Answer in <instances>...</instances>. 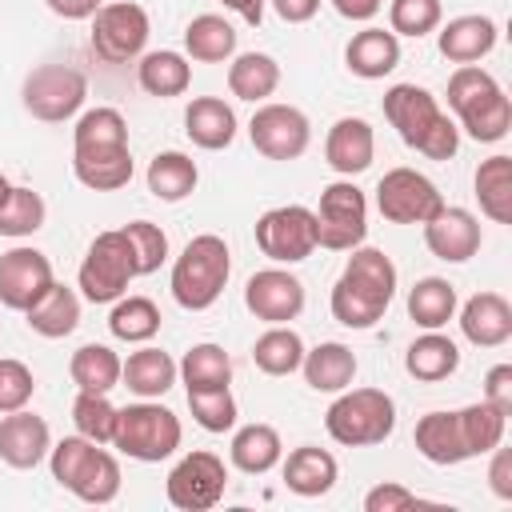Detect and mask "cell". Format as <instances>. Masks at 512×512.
I'll list each match as a JSON object with an SVG mask.
<instances>
[{"label":"cell","mask_w":512,"mask_h":512,"mask_svg":"<svg viewBox=\"0 0 512 512\" xmlns=\"http://www.w3.org/2000/svg\"><path fill=\"white\" fill-rule=\"evenodd\" d=\"M396 296V264L380 248H352L340 280L332 284V316L344 328H372Z\"/></svg>","instance_id":"cell-1"},{"label":"cell","mask_w":512,"mask_h":512,"mask_svg":"<svg viewBox=\"0 0 512 512\" xmlns=\"http://www.w3.org/2000/svg\"><path fill=\"white\" fill-rule=\"evenodd\" d=\"M384 120L396 128V136L408 148H416L428 160H452L460 148L456 120L420 84H392L384 92Z\"/></svg>","instance_id":"cell-2"},{"label":"cell","mask_w":512,"mask_h":512,"mask_svg":"<svg viewBox=\"0 0 512 512\" xmlns=\"http://www.w3.org/2000/svg\"><path fill=\"white\" fill-rule=\"evenodd\" d=\"M448 108L456 112V128H464L476 144H496L512 128V100L480 64H456L448 76Z\"/></svg>","instance_id":"cell-3"},{"label":"cell","mask_w":512,"mask_h":512,"mask_svg":"<svg viewBox=\"0 0 512 512\" xmlns=\"http://www.w3.org/2000/svg\"><path fill=\"white\" fill-rule=\"evenodd\" d=\"M48 464H52V480L60 488H68L84 504H112L120 496V464H116V456L104 452L96 440H88L80 432L64 436L60 444H52Z\"/></svg>","instance_id":"cell-4"},{"label":"cell","mask_w":512,"mask_h":512,"mask_svg":"<svg viewBox=\"0 0 512 512\" xmlns=\"http://www.w3.org/2000/svg\"><path fill=\"white\" fill-rule=\"evenodd\" d=\"M228 272H232V252H228L224 236H216V232L192 236L172 264V300L188 312H204L220 300Z\"/></svg>","instance_id":"cell-5"},{"label":"cell","mask_w":512,"mask_h":512,"mask_svg":"<svg viewBox=\"0 0 512 512\" xmlns=\"http://www.w3.org/2000/svg\"><path fill=\"white\" fill-rule=\"evenodd\" d=\"M324 428L344 448L384 444L396 428V400L384 388H344L328 404Z\"/></svg>","instance_id":"cell-6"},{"label":"cell","mask_w":512,"mask_h":512,"mask_svg":"<svg viewBox=\"0 0 512 512\" xmlns=\"http://www.w3.org/2000/svg\"><path fill=\"white\" fill-rule=\"evenodd\" d=\"M180 436H184V428H180V416L172 408H164L156 400H140V404L120 408L112 444L128 460L160 464V460H168L180 448Z\"/></svg>","instance_id":"cell-7"},{"label":"cell","mask_w":512,"mask_h":512,"mask_svg":"<svg viewBox=\"0 0 512 512\" xmlns=\"http://www.w3.org/2000/svg\"><path fill=\"white\" fill-rule=\"evenodd\" d=\"M132 280H136V260H132V248H128L124 228L100 232L88 244L84 260H80V272H76L80 296L92 300V304H116L128 292Z\"/></svg>","instance_id":"cell-8"},{"label":"cell","mask_w":512,"mask_h":512,"mask_svg":"<svg viewBox=\"0 0 512 512\" xmlns=\"http://www.w3.org/2000/svg\"><path fill=\"white\" fill-rule=\"evenodd\" d=\"M312 216H316V248L352 252L368 236V200L348 176L332 180L320 192V204H316Z\"/></svg>","instance_id":"cell-9"},{"label":"cell","mask_w":512,"mask_h":512,"mask_svg":"<svg viewBox=\"0 0 512 512\" xmlns=\"http://www.w3.org/2000/svg\"><path fill=\"white\" fill-rule=\"evenodd\" d=\"M20 100L24 108L44 120V124H64L72 120L84 100H88V76L72 64H40L24 76V88H20Z\"/></svg>","instance_id":"cell-10"},{"label":"cell","mask_w":512,"mask_h":512,"mask_svg":"<svg viewBox=\"0 0 512 512\" xmlns=\"http://www.w3.org/2000/svg\"><path fill=\"white\" fill-rule=\"evenodd\" d=\"M148 12L132 0H116V4H100L92 16V52L104 64H128L144 56L148 44Z\"/></svg>","instance_id":"cell-11"},{"label":"cell","mask_w":512,"mask_h":512,"mask_svg":"<svg viewBox=\"0 0 512 512\" xmlns=\"http://www.w3.org/2000/svg\"><path fill=\"white\" fill-rule=\"evenodd\" d=\"M256 248L276 264H300L316 252V216L304 204L268 208L256 220Z\"/></svg>","instance_id":"cell-12"},{"label":"cell","mask_w":512,"mask_h":512,"mask_svg":"<svg viewBox=\"0 0 512 512\" xmlns=\"http://www.w3.org/2000/svg\"><path fill=\"white\" fill-rule=\"evenodd\" d=\"M376 208L392 224H428L444 208V196H440V188L424 172L392 168L376 184Z\"/></svg>","instance_id":"cell-13"},{"label":"cell","mask_w":512,"mask_h":512,"mask_svg":"<svg viewBox=\"0 0 512 512\" xmlns=\"http://www.w3.org/2000/svg\"><path fill=\"white\" fill-rule=\"evenodd\" d=\"M228 488V468L216 452H188L180 456V464L168 472V504L180 512H208L220 504Z\"/></svg>","instance_id":"cell-14"},{"label":"cell","mask_w":512,"mask_h":512,"mask_svg":"<svg viewBox=\"0 0 512 512\" xmlns=\"http://www.w3.org/2000/svg\"><path fill=\"white\" fill-rule=\"evenodd\" d=\"M248 140L268 160H296L308 152L312 124L296 104H260L248 120Z\"/></svg>","instance_id":"cell-15"},{"label":"cell","mask_w":512,"mask_h":512,"mask_svg":"<svg viewBox=\"0 0 512 512\" xmlns=\"http://www.w3.org/2000/svg\"><path fill=\"white\" fill-rule=\"evenodd\" d=\"M56 284L52 276V260L40 248H8L0 256V304L12 312H28L48 288Z\"/></svg>","instance_id":"cell-16"},{"label":"cell","mask_w":512,"mask_h":512,"mask_svg":"<svg viewBox=\"0 0 512 512\" xmlns=\"http://www.w3.org/2000/svg\"><path fill=\"white\" fill-rule=\"evenodd\" d=\"M244 304L264 324H288L304 312V284L284 268H260L244 284Z\"/></svg>","instance_id":"cell-17"},{"label":"cell","mask_w":512,"mask_h":512,"mask_svg":"<svg viewBox=\"0 0 512 512\" xmlns=\"http://www.w3.org/2000/svg\"><path fill=\"white\" fill-rule=\"evenodd\" d=\"M480 220L468 212V208H440L428 224H424V244L436 260H448V264H464L480 252Z\"/></svg>","instance_id":"cell-18"},{"label":"cell","mask_w":512,"mask_h":512,"mask_svg":"<svg viewBox=\"0 0 512 512\" xmlns=\"http://www.w3.org/2000/svg\"><path fill=\"white\" fill-rule=\"evenodd\" d=\"M52 452V432L44 424V416L28 412V408H16V412H4L0 420V460L8 468H36L44 456Z\"/></svg>","instance_id":"cell-19"},{"label":"cell","mask_w":512,"mask_h":512,"mask_svg":"<svg viewBox=\"0 0 512 512\" xmlns=\"http://www.w3.org/2000/svg\"><path fill=\"white\" fill-rule=\"evenodd\" d=\"M372 156H376V132L368 120L360 116H340L332 128H328V140H324V160L332 172L340 176H360L372 168Z\"/></svg>","instance_id":"cell-20"},{"label":"cell","mask_w":512,"mask_h":512,"mask_svg":"<svg viewBox=\"0 0 512 512\" xmlns=\"http://www.w3.org/2000/svg\"><path fill=\"white\" fill-rule=\"evenodd\" d=\"M460 332L476 348H500L512 340V304L500 292H476L460 308Z\"/></svg>","instance_id":"cell-21"},{"label":"cell","mask_w":512,"mask_h":512,"mask_svg":"<svg viewBox=\"0 0 512 512\" xmlns=\"http://www.w3.org/2000/svg\"><path fill=\"white\" fill-rule=\"evenodd\" d=\"M72 172L92 192H116L132 180V152H128V144L72 148Z\"/></svg>","instance_id":"cell-22"},{"label":"cell","mask_w":512,"mask_h":512,"mask_svg":"<svg viewBox=\"0 0 512 512\" xmlns=\"http://www.w3.org/2000/svg\"><path fill=\"white\" fill-rule=\"evenodd\" d=\"M416 452L428 464H440V468L472 460L468 440H464L460 412H428V416H420L416 420Z\"/></svg>","instance_id":"cell-23"},{"label":"cell","mask_w":512,"mask_h":512,"mask_svg":"<svg viewBox=\"0 0 512 512\" xmlns=\"http://www.w3.org/2000/svg\"><path fill=\"white\" fill-rule=\"evenodd\" d=\"M496 40H500V28L492 16H456L440 28L436 48L452 64H476L496 48Z\"/></svg>","instance_id":"cell-24"},{"label":"cell","mask_w":512,"mask_h":512,"mask_svg":"<svg viewBox=\"0 0 512 512\" xmlns=\"http://www.w3.org/2000/svg\"><path fill=\"white\" fill-rule=\"evenodd\" d=\"M344 64L352 76L360 80H384L396 64H400V36L388 28H364L348 40L344 48Z\"/></svg>","instance_id":"cell-25"},{"label":"cell","mask_w":512,"mask_h":512,"mask_svg":"<svg viewBox=\"0 0 512 512\" xmlns=\"http://www.w3.org/2000/svg\"><path fill=\"white\" fill-rule=\"evenodd\" d=\"M184 132L196 148L204 152H220L236 140V112L232 104H224L220 96H196L184 112Z\"/></svg>","instance_id":"cell-26"},{"label":"cell","mask_w":512,"mask_h":512,"mask_svg":"<svg viewBox=\"0 0 512 512\" xmlns=\"http://www.w3.org/2000/svg\"><path fill=\"white\" fill-rule=\"evenodd\" d=\"M336 476H340L336 456L324 452V448H316V444H300L284 460V488L296 492V496H308V500L332 492Z\"/></svg>","instance_id":"cell-27"},{"label":"cell","mask_w":512,"mask_h":512,"mask_svg":"<svg viewBox=\"0 0 512 512\" xmlns=\"http://www.w3.org/2000/svg\"><path fill=\"white\" fill-rule=\"evenodd\" d=\"M120 384H124L132 396H140V400H160V396L176 384V360H172L164 348L144 344V348H136V352L124 360Z\"/></svg>","instance_id":"cell-28"},{"label":"cell","mask_w":512,"mask_h":512,"mask_svg":"<svg viewBox=\"0 0 512 512\" xmlns=\"http://www.w3.org/2000/svg\"><path fill=\"white\" fill-rule=\"evenodd\" d=\"M300 372H304L308 388H316V392H344L356 380V356H352L348 344L324 340L312 352H304Z\"/></svg>","instance_id":"cell-29"},{"label":"cell","mask_w":512,"mask_h":512,"mask_svg":"<svg viewBox=\"0 0 512 512\" xmlns=\"http://www.w3.org/2000/svg\"><path fill=\"white\" fill-rule=\"evenodd\" d=\"M404 368L412 380H424V384H436V380H448L456 368H460V348L440 332V328H428L424 336H416L404 352Z\"/></svg>","instance_id":"cell-30"},{"label":"cell","mask_w":512,"mask_h":512,"mask_svg":"<svg viewBox=\"0 0 512 512\" xmlns=\"http://www.w3.org/2000/svg\"><path fill=\"white\" fill-rule=\"evenodd\" d=\"M136 80L148 96L156 100H172V96H184L188 84H192V64L172 52V48H160V52H144L140 64H136Z\"/></svg>","instance_id":"cell-31"},{"label":"cell","mask_w":512,"mask_h":512,"mask_svg":"<svg viewBox=\"0 0 512 512\" xmlns=\"http://www.w3.org/2000/svg\"><path fill=\"white\" fill-rule=\"evenodd\" d=\"M228 456H232V468H240L248 476H264L280 464L284 444H280V432L272 424H244V428H236Z\"/></svg>","instance_id":"cell-32"},{"label":"cell","mask_w":512,"mask_h":512,"mask_svg":"<svg viewBox=\"0 0 512 512\" xmlns=\"http://www.w3.org/2000/svg\"><path fill=\"white\" fill-rule=\"evenodd\" d=\"M280 88V64L268 52H240L228 64V92L248 104H264Z\"/></svg>","instance_id":"cell-33"},{"label":"cell","mask_w":512,"mask_h":512,"mask_svg":"<svg viewBox=\"0 0 512 512\" xmlns=\"http://www.w3.org/2000/svg\"><path fill=\"white\" fill-rule=\"evenodd\" d=\"M472 184H476L480 212L496 224H512V156L496 152V156L480 160Z\"/></svg>","instance_id":"cell-34"},{"label":"cell","mask_w":512,"mask_h":512,"mask_svg":"<svg viewBox=\"0 0 512 512\" xmlns=\"http://www.w3.org/2000/svg\"><path fill=\"white\" fill-rule=\"evenodd\" d=\"M24 316H28V328H32L36 336L60 340V336L76 332V324H80V296H76L68 284H52Z\"/></svg>","instance_id":"cell-35"},{"label":"cell","mask_w":512,"mask_h":512,"mask_svg":"<svg viewBox=\"0 0 512 512\" xmlns=\"http://www.w3.org/2000/svg\"><path fill=\"white\" fill-rule=\"evenodd\" d=\"M184 52L192 60H200V64L232 60V52H236V28L224 16H216V12H200L184 28Z\"/></svg>","instance_id":"cell-36"},{"label":"cell","mask_w":512,"mask_h":512,"mask_svg":"<svg viewBox=\"0 0 512 512\" xmlns=\"http://www.w3.org/2000/svg\"><path fill=\"white\" fill-rule=\"evenodd\" d=\"M144 180H148V192L156 200L176 204V200H184V196L196 192L200 172H196V160L184 156V152H156L152 164H148V172H144Z\"/></svg>","instance_id":"cell-37"},{"label":"cell","mask_w":512,"mask_h":512,"mask_svg":"<svg viewBox=\"0 0 512 512\" xmlns=\"http://www.w3.org/2000/svg\"><path fill=\"white\" fill-rule=\"evenodd\" d=\"M304 352L308 348H304L300 332L288 328V324H268V332H260L256 344H252V360L264 376H292L300 368Z\"/></svg>","instance_id":"cell-38"},{"label":"cell","mask_w":512,"mask_h":512,"mask_svg":"<svg viewBox=\"0 0 512 512\" xmlns=\"http://www.w3.org/2000/svg\"><path fill=\"white\" fill-rule=\"evenodd\" d=\"M176 376L184 380L188 392H200V388H228L232 384V356L204 340V344H192L184 352V360L176 364Z\"/></svg>","instance_id":"cell-39"},{"label":"cell","mask_w":512,"mask_h":512,"mask_svg":"<svg viewBox=\"0 0 512 512\" xmlns=\"http://www.w3.org/2000/svg\"><path fill=\"white\" fill-rule=\"evenodd\" d=\"M120 368L124 360L108 344H84L68 360V376L80 392H112L120 384Z\"/></svg>","instance_id":"cell-40"},{"label":"cell","mask_w":512,"mask_h":512,"mask_svg":"<svg viewBox=\"0 0 512 512\" xmlns=\"http://www.w3.org/2000/svg\"><path fill=\"white\" fill-rule=\"evenodd\" d=\"M408 316L428 332V328H444L456 316V288L444 276H424L408 288Z\"/></svg>","instance_id":"cell-41"},{"label":"cell","mask_w":512,"mask_h":512,"mask_svg":"<svg viewBox=\"0 0 512 512\" xmlns=\"http://www.w3.org/2000/svg\"><path fill=\"white\" fill-rule=\"evenodd\" d=\"M108 328L116 340H128V344H148L156 332H160V308L148 300V296H120L108 312Z\"/></svg>","instance_id":"cell-42"},{"label":"cell","mask_w":512,"mask_h":512,"mask_svg":"<svg viewBox=\"0 0 512 512\" xmlns=\"http://www.w3.org/2000/svg\"><path fill=\"white\" fill-rule=\"evenodd\" d=\"M44 216H48L44 196L32 192V188H16L12 184L8 196H4V204H0V236H12V240L32 236V232L44 228Z\"/></svg>","instance_id":"cell-43"},{"label":"cell","mask_w":512,"mask_h":512,"mask_svg":"<svg viewBox=\"0 0 512 512\" xmlns=\"http://www.w3.org/2000/svg\"><path fill=\"white\" fill-rule=\"evenodd\" d=\"M116 416H120V408L108 400V392H80L72 400V424H76V432L88 436V440H96V444H112Z\"/></svg>","instance_id":"cell-44"},{"label":"cell","mask_w":512,"mask_h":512,"mask_svg":"<svg viewBox=\"0 0 512 512\" xmlns=\"http://www.w3.org/2000/svg\"><path fill=\"white\" fill-rule=\"evenodd\" d=\"M460 424H464V440H468V452L472 456H488L496 444H504V428H508V416L496 412L488 400L480 404H468L460 408Z\"/></svg>","instance_id":"cell-45"},{"label":"cell","mask_w":512,"mask_h":512,"mask_svg":"<svg viewBox=\"0 0 512 512\" xmlns=\"http://www.w3.org/2000/svg\"><path fill=\"white\" fill-rule=\"evenodd\" d=\"M440 20H444V4L440 0H392L388 4V24H392L396 36L420 40V36L436 32Z\"/></svg>","instance_id":"cell-46"},{"label":"cell","mask_w":512,"mask_h":512,"mask_svg":"<svg viewBox=\"0 0 512 512\" xmlns=\"http://www.w3.org/2000/svg\"><path fill=\"white\" fill-rule=\"evenodd\" d=\"M92 144H128V124L116 108H88L72 128V148Z\"/></svg>","instance_id":"cell-47"},{"label":"cell","mask_w":512,"mask_h":512,"mask_svg":"<svg viewBox=\"0 0 512 512\" xmlns=\"http://www.w3.org/2000/svg\"><path fill=\"white\" fill-rule=\"evenodd\" d=\"M124 236H128V248H132V260H136V276H152L168 260V236H164L160 224L132 220V224H124Z\"/></svg>","instance_id":"cell-48"},{"label":"cell","mask_w":512,"mask_h":512,"mask_svg":"<svg viewBox=\"0 0 512 512\" xmlns=\"http://www.w3.org/2000/svg\"><path fill=\"white\" fill-rule=\"evenodd\" d=\"M188 408H192V420L204 432H228V428H236V400H232L228 388L188 392Z\"/></svg>","instance_id":"cell-49"},{"label":"cell","mask_w":512,"mask_h":512,"mask_svg":"<svg viewBox=\"0 0 512 512\" xmlns=\"http://www.w3.org/2000/svg\"><path fill=\"white\" fill-rule=\"evenodd\" d=\"M32 392H36V380H32L28 364H20L12 356H0V416L16 412V408H28Z\"/></svg>","instance_id":"cell-50"},{"label":"cell","mask_w":512,"mask_h":512,"mask_svg":"<svg viewBox=\"0 0 512 512\" xmlns=\"http://www.w3.org/2000/svg\"><path fill=\"white\" fill-rule=\"evenodd\" d=\"M416 504H424V500L412 488L396 484V480H384V484H376V488L364 492V512H408Z\"/></svg>","instance_id":"cell-51"},{"label":"cell","mask_w":512,"mask_h":512,"mask_svg":"<svg viewBox=\"0 0 512 512\" xmlns=\"http://www.w3.org/2000/svg\"><path fill=\"white\" fill-rule=\"evenodd\" d=\"M484 400H488L496 412L512 416V364L488 368V376H484Z\"/></svg>","instance_id":"cell-52"},{"label":"cell","mask_w":512,"mask_h":512,"mask_svg":"<svg viewBox=\"0 0 512 512\" xmlns=\"http://www.w3.org/2000/svg\"><path fill=\"white\" fill-rule=\"evenodd\" d=\"M488 484L500 500H512V452L508 448H492V464H488Z\"/></svg>","instance_id":"cell-53"},{"label":"cell","mask_w":512,"mask_h":512,"mask_svg":"<svg viewBox=\"0 0 512 512\" xmlns=\"http://www.w3.org/2000/svg\"><path fill=\"white\" fill-rule=\"evenodd\" d=\"M272 8H276L280 20L304 24V20H312V16L320 12V0H272Z\"/></svg>","instance_id":"cell-54"},{"label":"cell","mask_w":512,"mask_h":512,"mask_svg":"<svg viewBox=\"0 0 512 512\" xmlns=\"http://www.w3.org/2000/svg\"><path fill=\"white\" fill-rule=\"evenodd\" d=\"M44 4L64 20H92L100 8V0H44Z\"/></svg>","instance_id":"cell-55"},{"label":"cell","mask_w":512,"mask_h":512,"mask_svg":"<svg viewBox=\"0 0 512 512\" xmlns=\"http://www.w3.org/2000/svg\"><path fill=\"white\" fill-rule=\"evenodd\" d=\"M332 8H336L344 20H372V16L384 8V0H332Z\"/></svg>","instance_id":"cell-56"},{"label":"cell","mask_w":512,"mask_h":512,"mask_svg":"<svg viewBox=\"0 0 512 512\" xmlns=\"http://www.w3.org/2000/svg\"><path fill=\"white\" fill-rule=\"evenodd\" d=\"M224 8H232V12H236L244 24H252V28L264 20V0H224Z\"/></svg>","instance_id":"cell-57"},{"label":"cell","mask_w":512,"mask_h":512,"mask_svg":"<svg viewBox=\"0 0 512 512\" xmlns=\"http://www.w3.org/2000/svg\"><path fill=\"white\" fill-rule=\"evenodd\" d=\"M8 188H12V184H8V176L0 172V204H4V196H8Z\"/></svg>","instance_id":"cell-58"}]
</instances>
